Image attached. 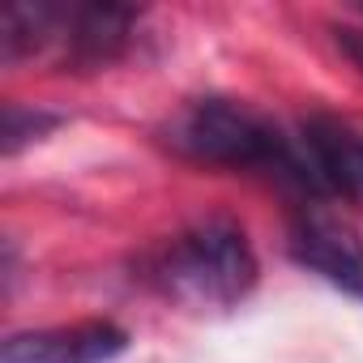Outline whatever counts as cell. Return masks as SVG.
<instances>
[{"mask_svg":"<svg viewBox=\"0 0 363 363\" xmlns=\"http://www.w3.org/2000/svg\"><path fill=\"white\" fill-rule=\"evenodd\" d=\"M162 141L189 162L265 175L282 189L303 193L316 206V184H312V167H308V150L299 141V128L291 133V128L274 124L269 116L252 111L248 103L193 99L162 128Z\"/></svg>","mask_w":363,"mask_h":363,"instance_id":"obj_1","label":"cell"},{"mask_svg":"<svg viewBox=\"0 0 363 363\" xmlns=\"http://www.w3.org/2000/svg\"><path fill=\"white\" fill-rule=\"evenodd\" d=\"M145 282L158 286L167 299L197 308V312H227L240 308L257 286V252L248 231L235 218H201L189 231L171 235L162 248L145 257Z\"/></svg>","mask_w":363,"mask_h":363,"instance_id":"obj_2","label":"cell"},{"mask_svg":"<svg viewBox=\"0 0 363 363\" xmlns=\"http://www.w3.org/2000/svg\"><path fill=\"white\" fill-rule=\"evenodd\" d=\"M291 257L333 291L363 303V240L333 210L303 206L291 218Z\"/></svg>","mask_w":363,"mask_h":363,"instance_id":"obj_3","label":"cell"},{"mask_svg":"<svg viewBox=\"0 0 363 363\" xmlns=\"http://www.w3.org/2000/svg\"><path fill=\"white\" fill-rule=\"evenodd\" d=\"M133 346V333L116 320H77L52 329L13 333L0 363H111Z\"/></svg>","mask_w":363,"mask_h":363,"instance_id":"obj_4","label":"cell"},{"mask_svg":"<svg viewBox=\"0 0 363 363\" xmlns=\"http://www.w3.org/2000/svg\"><path fill=\"white\" fill-rule=\"evenodd\" d=\"M141 9L128 5H65V22H60V69H77V73H94L116 65L133 35H137Z\"/></svg>","mask_w":363,"mask_h":363,"instance_id":"obj_5","label":"cell"},{"mask_svg":"<svg viewBox=\"0 0 363 363\" xmlns=\"http://www.w3.org/2000/svg\"><path fill=\"white\" fill-rule=\"evenodd\" d=\"M60 22H65V5H52V0H13V5H5V13H0V60L18 65L26 56L56 48Z\"/></svg>","mask_w":363,"mask_h":363,"instance_id":"obj_6","label":"cell"},{"mask_svg":"<svg viewBox=\"0 0 363 363\" xmlns=\"http://www.w3.org/2000/svg\"><path fill=\"white\" fill-rule=\"evenodd\" d=\"M65 116L48 111V107H22V103H5V124H0V150L5 158L22 154L30 141H43L52 128H60Z\"/></svg>","mask_w":363,"mask_h":363,"instance_id":"obj_7","label":"cell"},{"mask_svg":"<svg viewBox=\"0 0 363 363\" xmlns=\"http://www.w3.org/2000/svg\"><path fill=\"white\" fill-rule=\"evenodd\" d=\"M333 43H337V52L363 73V30H359V26H333Z\"/></svg>","mask_w":363,"mask_h":363,"instance_id":"obj_8","label":"cell"}]
</instances>
